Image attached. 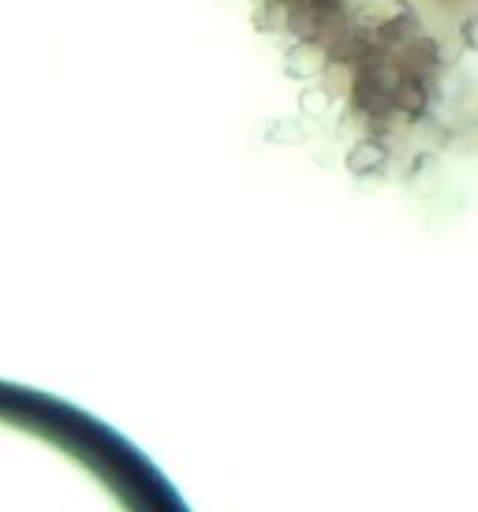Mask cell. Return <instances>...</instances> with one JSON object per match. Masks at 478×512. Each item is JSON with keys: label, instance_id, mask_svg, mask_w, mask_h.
Listing matches in <instances>:
<instances>
[{"label": "cell", "instance_id": "7a4b0ae2", "mask_svg": "<svg viewBox=\"0 0 478 512\" xmlns=\"http://www.w3.org/2000/svg\"><path fill=\"white\" fill-rule=\"evenodd\" d=\"M449 150L467 157H478V120H467L464 128H452V143Z\"/></svg>", "mask_w": 478, "mask_h": 512}, {"label": "cell", "instance_id": "3957f363", "mask_svg": "<svg viewBox=\"0 0 478 512\" xmlns=\"http://www.w3.org/2000/svg\"><path fill=\"white\" fill-rule=\"evenodd\" d=\"M460 45L478 53V15H464V23H460Z\"/></svg>", "mask_w": 478, "mask_h": 512}, {"label": "cell", "instance_id": "6da1fadb", "mask_svg": "<svg viewBox=\"0 0 478 512\" xmlns=\"http://www.w3.org/2000/svg\"><path fill=\"white\" fill-rule=\"evenodd\" d=\"M389 165H393V150L381 143V139L363 135V139L348 150V172H352V176H381Z\"/></svg>", "mask_w": 478, "mask_h": 512}]
</instances>
